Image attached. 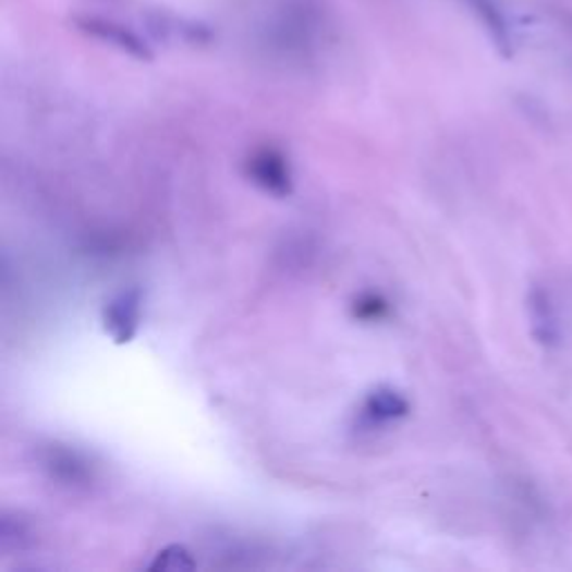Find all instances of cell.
Returning a JSON list of instances; mask_svg holds the SVG:
<instances>
[{
    "label": "cell",
    "instance_id": "6da1fadb",
    "mask_svg": "<svg viewBox=\"0 0 572 572\" xmlns=\"http://www.w3.org/2000/svg\"><path fill=\"white\" fill-rule=\"evenodd\" d=\"M248 178L276 197H289L293 191V178L289 159L276 148H261L248 159Z\"/></svg>",
    "mask_w": 572,
    "mask_h": 572
},
{
    "label": "cell",
    "instance_id": "7a4b0ae2",
    "mask_svg": "<svg viewBox=\"0 0 572 572\" xmlns=\"http://www.w3.org/2000/svg\"><path fill=\"white\" fill-rule=\"evenodd\" d=\"M142 302L144 297L139 289L121 291L108 302L104 312V325L117 344H125L137 336L142 325Z\"/></svg>",
    "mask_w": 572,
    "mask_h": 572
},
{
    "label": "cell",
    "instance_id": "3957f363",
    "mask_svg": "<svg viewBox=\"0 0 572 572\" xmlns=\"http://www.w3.org/2000/svg\"><path fill=\"white\" fill-rule=\"evenodd\" d=\"M527 314H531L533 336L546 349L561 344V322L557 306L544 287H533L527 293Z\"/></svg>",
    "mask_w": 572,
    "mask_h": 572
},
{
    "label": "cell",
    "instance_id": "277c9868",
    "mask_svg": "<svg viewBox=\"0 0 572 572\" xmlns=\"http://www.w3.org/2000/svg\"><path fill=\"white\" fill-rule=\"evenodd\" d=\"M410 414V401L401 391L393 387H378L374 389L363 405V418L374 425H387L393 421H401Z\"/></svg>",
    "mask_w": 572,
    "mask_h": 572
},
{
    "label": "cell",
    "instance_id": "5b68a950",
    "mask_svg": "<svg viewBox=\"0 0 572 572\" xmlns=\"http://www.w3.org/2000/svg\"><path fill=\"white\" fill-rule=\"evenodd\" d=\"M465 3L472 8V12L478 16V21L483 23V27L488 29L490 38L495 40L497 50L510 59L514 52V38H512V29L510 23L501 10V5L497 0H465Z\"/></svg>",
    "mask_w": 572,
    "mask_h": 572
},
{
    "label": "cell",
    "instance_id": "8992f818",
    "mask_svg": "<svg viewBox=\"0 0 572 572\" xmlns=\"http://www.w3.org/2000/svg\"><path fill=\"white\" fill-rule=\"evenodd\" d=\"M78 25L87 34H93L97 38H104V40L112 42V46H117L119 50H123V52H127L132 57L150 59V50L146 48V42L135 32H130V29H125L121 25H114L110 21H97V19L78 21Z\"/></svg>",
    "mask_w": 572,
    "mask_h": 572
},
{
    "label": "cell",
    "instance_id": "52a82bcc",
    "mask_svg": "<svg viewBox=\"0 0 572 572\" xmlns=\"http://www.w3.org/2000/svg\"><path fill=\"white\" fill-rule=\"evenodd\" d=\"M46 467L52 472L54 478L63 480L65 486H85L93 478L90 463L81 459L76 452L54 448L46 454Z\"/></svg>",
    "mask_w": 572,
    "mask_h": 572
},
{
    "label": "cell",
    "instance_id": "ba28073f",
    "mask_svg": "<svg viewBox=\"0 0 572 572\" xmlns=\"http://www.w3.org/2000/svg\"><path fill=\"white\" fill-rule=\"evenodd\" d=\"M391 314L389 302L380 293H363L354 302V318L363 322H380Z\"/></svg>",
    "mask_w": 572,
    "mask_h": 572
},
{
    "label": "cell",
    "instance_id": "9c48e42d",
    "mask_svg": "<svg viewBox=\"0 0 572 572\" xmlns=\"http://www.w3.org/2000/svg\"><path fill=\"white\" fill-rule=\"evenodd\" d=\"M193 568H195V561L184 546H170L161 550L157 559L150 563V570H168V572L193 570Z\"/></svg>",
    "mask_w": 572,
    "mask_h": 572
},
{
    "label": "cell",
    "instance_id": "30bf717a",
    "mask_svg": "<svg viewBox=\"0 0 572 572\" xmlns=\"http://www.w3.org/2000/svg\"><path fill=\"white\" fill-rule=\"evenodd\" d=\"M559 19H561V23L572 32V12H568V10H565V12H559Z\"/></svg>",
    "mask_w": 572,
    "mask_h": 572
}]
</instances>
